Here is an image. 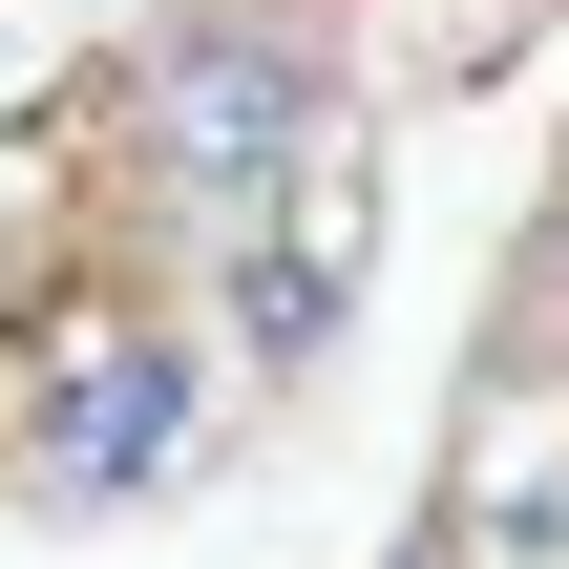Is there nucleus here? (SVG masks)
Wrapping results in <instances>:
<instances>
[{"label": "nucleus", "mask_w": 569, "mask_h": 569, "mask_svg": "<svg viewBox=\"0 0 569 569\" xmlns=\"http://www.w3.org/2000/svg\"><path fill=\"white\" fill-rule=\"evenodd\" d=\"M106 127L190 232H253L296 169H338V42L296 0H169L127 42V84H106Z\"/></svg>", "instance_id": "obj_1"}, {"label": "nucleus", "mask_w": 569, "mask_h": 569, "mask_svg": "<svg viewBox=\"0 0 569 569\" xmlns=\"http://www.w3.org/2000/svg\"><path fill=\"white\" fill-rule=\"evenodd\" d=\"M190 422H211V380H190L169 296L42 274V317H21V359H0V465H21L42 507H148V486L190 465Z\"/></svg>", "instance_id": "obj_2"}, {"label": "nucleus", "mask_w": 569, "mask_h": 569, "mask_svg": "<svg viewBox=\"0 0 569 569\" xmlns=\"http://www.w3.org/2000/svg\"><path fill=\"white\" fill-rule=\"evenodd\" d=\"M359 232H380V190H359V148H338V169H296V190H274V211L232 232V338H253L274 380H296V359L338 338V296H359Z\"/></svg>", "instance_id": "obj_3"}, {"label": "nucleus", "mask_w": 569, "mask_h": 569, "mask_svg": "<svg viewBox=\"0 0 569 569\" xmlns=\"http://www.w3.org/2000/svg\"><path fill=\"white\" fill-rule=\"evenodd\" d=\"M507 359L569 380V190H549V232H528V274H507Z\"/></svg>", "instance_id": "obj_4"}, {"label": "nucleus", "mask_w": 569, "mask_h": 569, "mask_svg": "<svg viewBox=\"0 0 569 569\" xmlns=\"http://www.w3.org/2000/svg\"><path fill=\"white\" fill-rule=\"evenodd\" d=\"M401 569H422V549H401Z\"/></svg>", "instance_id": "obj_5"}]
</instances>
